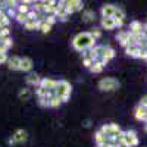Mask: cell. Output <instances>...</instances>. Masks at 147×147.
I'll return each instance as SVG.
<instances>
[{
	"mask_svg": "<svg viewBox=\"0 0 147 147\" xmlns=\"http://www.w3.org/2000/svg\"><path fill=\"white\" fill-rule=\"evenodd\" d=\"M94 138H96L97 146H99V144H105V143L109 141V137H106L102 131H97V132H96V136H94Z\"/></svg>",
	"mask_w": 147,
	"mask_h": 147,
	"instance_id": "obj_18",
	"label": "cell"
},
{
	"mask_svg": "<svg viewBox=\"0 0 147 147\" xmlns=\"http://www.w3.org/2000/svg\"><path fill=\"white\" fill-rule=\"evenodd\" d=\"M129 34H132V35H140V34H143V25H141V22L132 21L131 25H129Z\"/></svg>",
	"mask_w": 147,
	"mask_h": 147,
	"instance_id": "obj_10",
	"label": "cell"
},
{
	"mask_svg": "<svg viewBox=\"0 0 147 147\" xmlns=\"http://www.w3.org/2000/svg\"><path fill=\"white\" fill-rule=\"evenodd\" d=\"M80 9H82V2H80V0L65 2V12H66V15H71L75 10H80Z\"/></svg>",
	"mask_w": 147,
	"mask_h": 147,
	"instance_id": "obj_4",
	"label": "cell"
},
{
	"mask_svg": "<svg viewBox=\"0 0 147 147\" xmlns=\"http://www.w3.org/2000/svg\"><path fill=\"white\" fill-rule=\"evenodd\" d=\"M102 27L105 30H113L115 28V19L113 18H103L102 19Z\"/></svg>",
	"mask_w": 147,
	"mask_h": 147,
	"instance_id": "obj_16",
	"label": "cell"
},
{
	"mask_svg": "<svg viewBox=\"0 0 147 147\" xmlns=\"http://www.w3.org/2000/svg\"><path fill=\"white\" fill-rule=\"evenodd\" d=\"M5 62H7V56H6V53H0V65L5 63Z\"/></svg>",
	"mask_w": 147,
	"mask_h": 147,
	"instance_id": "obj_32",
	"label": "cell"
},
{
	"mask_svg": "<svg viewBox=\"0 0 147 147\" xmlns=\"http://www.w3.org/2000/svg\"><path fill=\"white\" fill-rule=\"evenodd\" d=\"M140 106H143V107H146V109H147V96L141 99V102H140Z\"/></svg>",
	"mask_w": 147,
	"mask_h": 147,
	"instance_id": "obj_33",
	"label": "cell"
},
{
	"mask_svg": "<svg viewBox=\"0 0 147 147\" xmlns=\"http://www.w3.org/2000/svg\"><path fill=\"white\" fill-rule=\"evenodd\" d=\"M16 21L18 22H21V24H25L27 21H28V15H22V13H16Z\"/></svg>",
	"mask_w": 147,
	"mask_h": 147,
	"instance_id": "obj_28",
	"label": "cell"
},
{
	"mask_svg": "<svg viewBox=\"0 0 147 147\" xmlns=\"http://www.w3.org/2000/svg\"><path fill=\"white\" fill-rule=\"evenodd\" d=\"M56 85H57V81L50 80V78H43V80L40 81L38 87H41V88H44V90H47V91H55Z\"/></svg>",
	"mask_w": 147,
	"mask_h": 147,
	"instance_id": "obj_6",
	"label": "cell"
},
{
	"mask_svg": "<svg viewBox=\"0 0 147 147\" xmlns=\"http://www.w3.org/2000/svg\"><path fill=\"white\" fill-rule=\"evenodd\" d=\"M46 22L49 24V25H53V24L56 22V16H47V19H46Z\"/></svg>",
	"mask_w": 147,
	"mask_h": 147,
	"instance_id": "obj_31",
	"label": "cell"
},
{
	"mask_svg": "<svg viewBox=\"0 0 147 147\" xmlns=\"http://www.w3.org/2000/svg\"><path fill=\"white\" fill-rule=\"evenodd\" d=\"M146 131H147V124H146Z\"/></svg>",
	"mask_w": 147,
	"mask_h": 147,
	"instance_id": "obj_35",
	"label": "cell"
},
{
	"mask_svg": "<svg viewBox=\"0 0 147 147\" xmlns=\"http://www.w3.org/2000/svg\"><path fill=\"white\" fill-rule=\"evenodd\" d=\"M24 27H25V30H28V31L37 30V28L40 27V21H37V19H28L25 24H24Z\"/></svg>",
	"mask_w": 147,
	"mask_h": 147,
	"instance_id": "obj_14",
	"label": "cell"
},
{
	"mask_svg": "<svg viewBox=\"0 0 147 147\" xmlns=\"http://www.w3.org/2000/svg\"><path fill=\"white\" fill-rule=\"evenodd\" d=\"M27 80V84H30V85H35V87H38L40 85V77L37 75V74H28V77L25 78Z\"/></svg>",
	"mask_w": 147,
	"mask_h": 147,
	"instance_id": "obj_13",
	"label": "cell"
},
{
	"mask_svg": "<svg viewBox=\"0 0 147 147\" xmlns=\"http://www.w3.org/2000/svg\"><path fill=\"white\" fill-rule=\"evenodd\" d=\"M138 144V138H137V134L134 131H127L125 132V147H136Z\"/></svg>",
	"mask_w": 147,
	"mask_h": 147,
	"instance_id": "obj_5",
	"label": "cell"
},
{
	"mask_svg": "<svg viewBox=\"0 0 147 147\" xmlns=\"http://www.w3.org/2000/svg\"><path fill=\"white\" fill-rule=\"evenodd\" d=\"M10 35V30L9 28H0V40H5Z\"/></svg>",
	"mask_w": 147,
	"mask_h": 147,
	"instance_id": "obj_27",
	"label": "cell"
},
{
	"mask_svg": "<svg viewBox=\"0 0 147 147\" xmlns=\"http://www.w3.org/2000/svg\"><path fill=\"white\" fill-rule=\"evenodd\" d=\"M115 10H116V6H113V5H105L102 7V15H103V18H113L115 16Z\"/></svg>",
	"mask_w": 147,
	"mask_h": 147,
	"instance_id": "obj_9",
	"label": "cell"
},
{
	"mask_svg": "<svg viewBox=\"0 0 147 147\" xmlns=\"http://www.w3.org/2000/svg\"><path fill=\"white\" fill-rule=\"evenodd\" d=\"M115 19H121V21H124V18H125V13H124V10H122L121 7H116V10H115V16H113Z\"/></svg>",
	"mask_w": 147,
	"mask_h": 147,
	"instance_id": "obj_25",
	"label": "cell"
},
{
	"mask_svg": "<svg viewBox=\"0 0 147 147\" xmlns=\"http://www.w3.org/2000/svg\"><path fill=\"white\" fill-rule=\"evenodd\" d=\"M127 55L132 57H138L140 55V47L138 46H128L127 47Z\"/></svg>",
	"mask_w": 147,
	"mask_h": 147,
	"instance_id": "obj_19",
	"label": "cell"
},
{
	"mask_svg": "<svg viewBox=\"0 0 147 147\" xmlns=\"http://www.w3.org/2000/svg\"><path fill=\"white\" fill-rule=\"evenodd\" d=\"M50 28H52V25H49V24L46 22V19H41V21H40V27H38V30H41V32L47 34L49 31H50Z\"/></svg>",
	"mask_w": 147,
	"mask_h": 147,
	"instance_id": "obj_23",
	"label": "cell"
},
{
	"mask_svg": "<svg viewBox=\"0 0 147 147\" xmlns=\"http://www.w3.org/2000/svg\"><path fill=\"white\" fill-rule=\"evenodd\" d=\"M90 35H91L93 38L96 40V38H99V37L102 35V32H100V30H97V28H94V30H93V31L90 32Z\"/></svg>",
	"mask_w": 147,
	"mask_h": 147,
	"instance_id": "obj_30",
	"label": "cell"
},
{
	"mask_svg": "<svg viewBox=\"0 0 147 147\" xmlns=\"http://www.w3.org/2000/svg\"><path fill=\"white\" fill-rule=\"evenodd\" d=\"M136 118H137L138 121H146V122H147V109L138 105V106L136 107Z\"/></svg>",
	"mask_w": 147,
	"mask_h": 147,
	"instance_id": "obj_11",
	"label": "cell"
},
{
	"mask_svg": "<svg viewBox=\"0 0 147 147\" xmlns=\"http://www.w3.org/2000/svg\"><path fill=\"white\" fill-rule=\"evenodd\" d=\"M93 19H94V12H93V10L87 9V10L82 12V21H84V22H91Z\"/></svg>",
	"mask_w": 147,
	"mask_h": 147,
	"instance_id": "obj_22",
	"label": "cell"
},
{
	"mask_svg": "<svg viewBox=\"0 0 147 147\" xmlns=\"http://www.w3.org/2000/svg\"><path fill=\"white\" fill-rule=\"evenodd\" d=\"M82 124H84V127H85V128H88V127L91 125V122H90V121H84Z\"/></svg>",
	"mask_w": 147,
	"mask_h": 147,
	"instance_id": "obj_34",
	"label": "cell"
},
{
	"mask_svg": "<svg viewBox=\"0 0 147 147\" xmlns=\"http://www.w3.org/2000/svg\"><path fill=\"white\" fill-rule=\"evenodd\" d=\"M18 97H19V100H22V102L30 100V97H31V91H30V88H21L19 93H18Z\"/></svg>",
	"mask_w": 147,
	"mask_h": 147,
	"instance_id": "obj_17",
	"label": "cell"
},
{
	"mask_svg": "<svg viewBox=\"0 0 147 147\" xmlns=\"http://www.w3.org/2000/svg\"><path fill=\"white\" fill-rule=\"evenodd\" d=\"M31 2H21L19 6H18V13H22V15H27L28 12H30V6Z\"/></svg>",
	"mask_w": 147,
	"mask_h": 147,
	"instance_id": "obj_20",
	"label": "cell"
},
{
	"mask_svg": "<svg viewBox=\"0 0 147 147\" xmlns=\"http://www.w3.org/2000/svg\"><path fill=\"white\" fill-rule=\"evenodd\" d=\"M7 66L12 71H21V57L19 56H12L7 59Z\"/></svg>",
	"mask_w": 147,
	"mask_h": 147,
	"instance_id": "obj_8",
	"label": "cell"
},
{
	"mask_svg": "<svg viewBox=\"0 0 147 147\" xmlns=\"http://www.w3.org/2000/svg\"><path fill=\"white\" fill-rule=\"evenodd\" d=\"M55 94L60 99V102H66L71 96V84L65 80L57 81V85L55 88Z\"/></svg>",
	"mask_w": 147,
	"mask_h": 147,
	"instance_id": "obj_2",
	"label": "cell"
},
{
	"mask_svg": "<svg viewBox=\"0 0 147 147\" xmlns=\"http://www.w3.org/2000/svg\"><path fill=\"white\" fill-rule=\"evenodd\" d=\"M12 140H13V143H25L28 140V134L25 129H16L15 134L12 136Z\"/></svg>",
	"mask_w": 147,
	"mask_h": 147,
	"instance_id": "obj_7",
	"label": "cell"
},
{
	"mask_svg": "<svg viewBox=\"0 0 147 147\" xmlns=\"http://www.w3.org/2000/svg\"><path fill=\"white\" fill-rule=\"evenodd\" d=\"M94 38L90 35V32H81L78 34L75 38H74L72 44L77 50L82 52V50H87V49H93L94 47Z\"/></svg>",
	"mask_w": 147,
	"mask_h": 147,
	"instance_id": "obj_1",
	"label": "cell"
},
{
	"mask_svg": "<svg viewBox=\"0 0 147 147\" xmlns=\"http://www.w3.org/2000/svg\"><path fill=\"white\" fill-rule=\"evenodd\" d=\"M99 88L102 91H115L119 88V81L116 78H110V77L103 78L99 82Z\"/></svg>",
	"mask_w": 147,
	"mask_h": 147,
	"instance_id": "obj_3",
	"label": "cell"
},
{
	"mask_svg": "<svg viewBox=\"0 0 147 147\" xmlns=\"http://www.w3.org/2000/svg\"><path fill=\"white\" fill-rule=\"evenodd\" d=\"M0 43H2V46L6 49V50H7V49H10L12 46H13V41H12L10 37H7V38H5V40H0Z\"/></svg>",
	"mask_w": 147,
	"mask_h": 147,
	"instance_id": "obj_24",
	"label": "cell"
},
{
	"mask_svg": "<svg viewBox=\"0 0 147 147\" xmlns=\"http://www.w3.org/2000/svg\"><path fill=\"white\" fill-rule=\"evenodd\" d=\"M93 63H94V60H93L91 57H88V56L84 57V66H85V68H91Z\"/></svg>",
	"mask_w": 147,
	"mask_h": 147,
	"instance_id": "obj_29",
	"label": "cell"
},
{
	"mask_svg": "<svg viewBox=\"0 0 147 147\" xmlns=\"http://www.w3.org/2000/svg\"><path fill=\"white\" fill-rule=\"evenodd\" d=\"M32 69V59H30V57H21V71H25V72H28V71H31Z\"/></svg>",
	"mask_w": 147,
	"mask_h": 147,
	"instance_id": "obj_12",
	"label": "cell"
},
{
	"mask_svg": "<svg viewBox=\"0 0 147 147\" xmlns=\"http://www.w3.org/2000/svg\"><path fill=\"white\" fill-rule=\"evenodd\" d=\"M129 37H131V34H129V31L128 32H125V31H122V32H119L118 34V40L121 41V44L122 46H128V43H129Z\"/></svg>",
	"mask_w": 147,
	"mask_h": 147,
	"instance_id": "obj_15",
	"label": "cell"
},
{
	"mask_svg": "<svg viewBox=\"0 0 147 147\" xmlns=\"http://www.w3.org/2000/svg\"><path fill=\"white\" fill-rule=\"evenodd\" d=\"M60 103H62V102H60L59 97L57 96H53L52 99H50V105H49V106H50V107H57V106H60Z\"/></svg>",
	"mask_w": 147,
	"mask_h": 147,
	"instance_id": "obj_26",
	"label": "cell"
},
{
	"mask_svg": "<svg viewBox=\"0 0 147 147\" xmlns=\"http://www.w3.org/2000/svg\"><path fill=\"white\" fill-rule=\"evenodd\" d=\"M103 68H105V63L99 62V60H94V63H93V66L90 68V71L94 72V74H99V72L103 71Z\"/></svg>",
	"mask_w": 147,
	"mask_h": 147,
	"instance_id": "obj_21",
	"label": "cell"
}]
</instances>
